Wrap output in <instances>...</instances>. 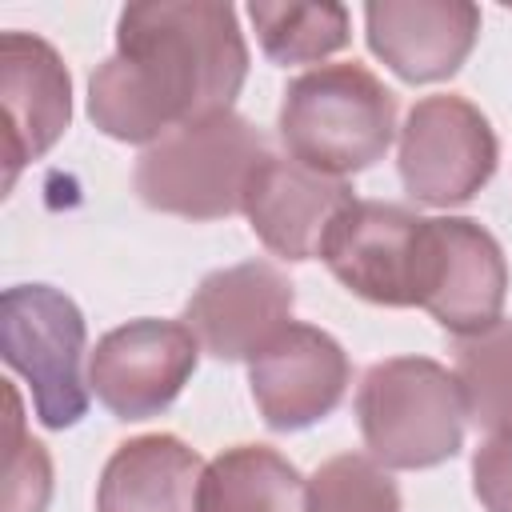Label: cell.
I'll return each mask as SVG.
<instances>
[{
    "instance_id": "cell-2",
    "label": "cell",
    "mask_w": 512,
    "mask_h": 512,
    "mask_svg": "<svg viewBox=\"0 0 512 512\" xmlns=\"http://www.w3.org/2000/svg\"><path fill=\"white\" fill-rule=\"evenodd\" d=\"M284 152L324 176L372 168L396 136V96L364 64H320L296 76L280 100Z\"/></svg>"
},
{
    "instance_id": "cell-15",
    "label": "cell",
    "mask_w": 512,
    "mask_h": 512,
    "mask_svg": "<svg viewBox=\"0 0 512 512\" xmlns=\"http://www.w3.org/2000/svg\"><path fill=\"white\" fill-rule=\"evenodd\" d=\"M204 460L168 432L124 440L96 484V512H196Z\"/></svg>"
},
{
    "instance_id": "cell-10",
    "label": "cell",
    "mask_w": 512,
    "mask_h": 512,
    "mask_svg": "<svg viewBox=\"0 0 512 512\" xmlns=\"http://www.w3.org/2000/svg\"><path fill=\"white\" fill-rule=\"evenodd\" d=\"M292 280L268 260L216 268L184 304V324L216 360H252L292 324Z\"/></svg>"
},
{
    "instance_id": "cell-16",
    "label": "cell",
    "mask_w": 512,
    "mask_h": 512,
    "mask_svg": "<svg viewBox=\"0 0 512 512\" xmlns=\"http://www.w3.org/2000/svg\"><path fill=\"white\" fill-rule=\"evenodd\" d=\"M196 512H308V480L268 444H236L204 464Z\"/></svg>"
},
{
    "instance_id": "cell-21",
    "label": "cell",
    "mask_w": 512,
    "mask_h": 512,
    "mask_svg": "<svg viewBox=\"0 0 512 512\" xmlns=\"http://www.w3.org/2000/svg\"><path fill=\"white\" fill-rule=\"evenodd\" d=\"M472 488L488 512H512V424L480 440L472 456Z\"/></svg>"
},
{
    "instance_id": "cell-9",
    "label": "cell",
    "mask_w": 512,
    "mask_h": 512,
    "mask_svg": "<svg viewBox=\"0 0 512 512\" xmlns=\"http://www.w3.org/2000/svg\"><path fill=\"white\" fill-rule=\"evenodd\" d=\"M424 224L428 220L404 204L356 200L336 220L320 260L360 300L384 308H416Z\"/></svg>"
},
{
    "instance_id": "cell-4",
    "label": "cell",
    "mask_w": 512,
    "mask_h": 512,
    "mask_svg": "<svg viewBox=\"0 0 512 512\" xmlns=\"http://www.w3.org/2000/svg\"><path fill=\"white\" fill-rule=\"evenodd\" d=\"M364 448L384 468H436L464 444V392L456 372L428 356L376 360L356 388Z\"/></svg>"
},
{
    "instance_id": "cell-7",
    "label": "cell",
    "mask_w": 512,
    "mask_h": 512,
    "mask_svg": "<svg viewBox=\"0 0 512 512\" xmlns=\"http://www.w3.org/2000/svg\"><path fill=\"white\" fill-rule=\"evenodd\" d=\"M504 296L508 260L488 228L468 216H436L424 224L416 308L464 340L504 320Z\"/></svg>"
},
{
    "instance_id": "cell-17",
    "label": "cell",
    "mask_w": 512,
    "mask_h": 512,
    "mask_svg": "<svg viewBox=\"0 0 512 512\" xmlns=\"http://www.w3.org/2000/svg\"><path fill=\"white\" fill-rule=\"evenodd\" d=\"M248 20L256 28V40L272 64H312L332 52H340L352 36L348 8L320 0V4H276V0H252Z\"/></svg>"
},
{
    "instance_id": "cell-8",
    "label": "cell",
    "mask_w": 512,
    "mask_h": 512,
    "mask_svg": "<svg viewBox=\"0 0 512 512\" xmlns=\"http://www.w3.org/2000/svg\"><path fill=\"white\" fill-rule=\"evenodd\" d=\"M196 360L200 344L184 320H128L96 340L88 388L116 420H148L180 396Z\"/></svg>"
},
{
    "instance_id": "cell-18",
    "label": "cell",
    "mask_w": 512,
    "mask_h": 512,
    "mask_svg": "<svg viewBox=\"0 0 512 512\" xmlns=\"http://www.w3.org/2000/svg\"><path fill=\"white\" fill-rule=\"evenodd\" d=\"M456 380L468 420L484 432L512 424V320L456 340Z\"/></svg>"
},
{
    "instance_id": "cell-20",
    "label": "cell",
    "mask_w": 512,
    "mask_h": 512,
    "mask_svg": "<svg viewBox=\"0 0 512 512\" xmlns=\"http://www.w3.org/2000/svg\"><path fill=\"white\" fill-rule=\"evenodd\" d=\"M12 452H8V484H4V512H44L52 496V460L40 440L24 436L20 428V400L12 392Z\"/></svg>"
},
{
    "instance_id": "cell-14",
    "label": "cell",
    "mask_w": 512,
    "mask_h": 512,
    "mask_svg": "<svg viewBox=\"0 0 512 512\" xmlns=\"http://www.w3.org/2000/svg\"><path fill=\"white\" fill-rule=\"evenodd\" d=\"M364 32L400 80L432 84L460 72L476 36L480 8L468 0H372L364 4Z\"/></svg>"
},
{
    "instance_id": "cell-19",
    "label": "cell",
    "mask_w": 512,
    "mask_h": 512,
    "mask_svg": "<svg viewBox=\"0 0 512 512\" xmlns=\"http://www.w3.org/2000/svg\"><path fill=\"white\" fill-rule=\"evenodd\" d=\"M308 512H400V488L364 452H340L308 476Z\"/></svg>"
},
{
    "instance_id": "cell-11",
    "label": "cell",
    "mask_w": 512,
    "mask_h": 512,
    "mask_svg": "<svg viewBox=\"0 0 512 512\" xmlns=\"http://www.w3.org/2000/svg\"><path fill=\"white\" fill-rule=\"evenodd\" d=\"M352 384L348 352L316 324H288L248 360V388L268 428L300 432L332 416Z\"/></svg>"
},
{
    "instance_id": "cell-13",
    "label": "cell",
    "mask_w": 512,
    "mask_h": 512,
    "mask_svg": "<svg viewBox=\"0 0 512 512\" xmlns=\"http://www.w3.org/2000/svg\"><path fill=\"white\" fill-rule=\"evenodd\" d=\"M0 100H4V188L28 160H40L72 120V76L60 52L32 32L0 36Z\"/></svg>"
},
{
    "instance_id": "cell-6",
    "label": "cell",
    "mask_w": 512,
    "mask_h": 512,
    "mask_svg": "<svg viewBox=\"0 0 512 512\" xmlns=\"http://www.w3.org/2000/svg\"><path fill=\"white\" fill-rule=\"evenodd\" d=\"M500 144L488 116L452 92L424 96L400 128V180L416 204H468L496 172Z\"/></svg>"
},
{
    "instance_id": "cell-3",
    "label": "cell",
    "mask_w": 512,
    "mask_h": 512,
    "mask_svg": "<svg viewBox=\"0 0 512 512\" xmlns=\"http://www.w3.org/2000/svg\"><path fill=\"white\" fill-rule=\"evenodd\" d=\"M272 156L268 136L240 112H220L184 124L140 152L136 196L168 216L220 220L244 212V192L256 168Z\"/></svg>"
},
{
    "instance_id": "cell-5",
    "label": "cell",
    "mask_w": 512,
    "mask_h": 512,
    "mask_svg": "<svg viewBox=\"0 0 512 512\" xmlns=\"http://www.w3.org/2000/svg\"><path fill=\"white\" fill-rule=\"evenodd\" d=\"M88 328L72 296L52 284H16L0 300L4 364L28 384L44 428H72L88 412V380L80 372Z\"/></svg>"
},
{
    "instance_id": "cell-1",
    "label": "cell",
    "mask_w": 512,
    "mask_h": 512,
    "mask_svg": "<svg viewBox=\"0 0 512 512\" xmlns=\"http://www.w3.org/2000/svg\"><path fill=\"white\" fill-rule=\"evenodd\" d=\"M248 76V44L232 4L144 0L116 20V52L88 76L92 124L124 144L232 112Z\"/></svg>"
},
{
    "instance_id": "cell-12",
    "label": "cell",
    "mask_w": 512,
    "mask_h": 512,
    "mask_svg": "<svg viewBox=\"0 0 512 512\" xmlns=\"http://www.w3.org/2000/svg\"><path fill=\"white\" fill-rule=\"evenodd\" d=\"M356 204V192L340 176L312 172L292 156H268L248 192L244 216L256 240L280 260H316L336 228V220Z\"/></svg>"
}]
</instances>
